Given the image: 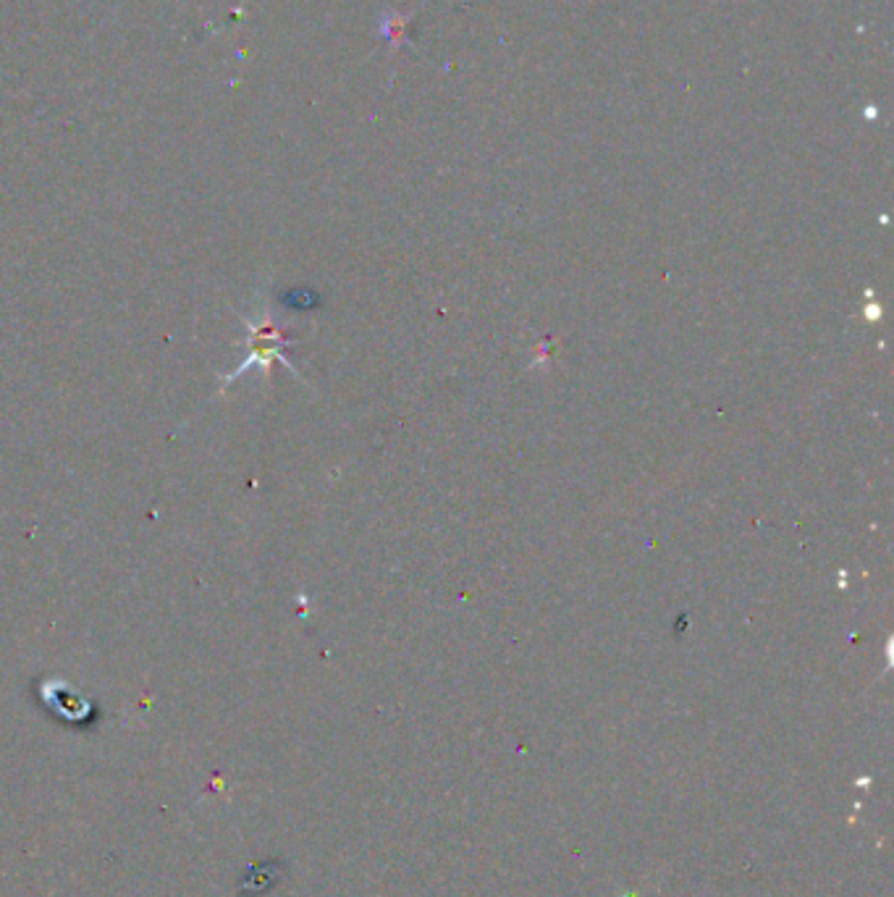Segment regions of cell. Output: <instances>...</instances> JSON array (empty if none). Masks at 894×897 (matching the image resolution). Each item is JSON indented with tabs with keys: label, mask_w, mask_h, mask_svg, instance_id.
<instances>
[{
	"label": "cell",
	"mask_w": 894,
	"mask_h": 897,
	"mask_svg": "<svg viewBox=\"0 0 894 897\" xmlns=\"http://www.w3.org/2000/svg\"><path fill=\"white\" fill-rule=\"evenodd\" d=\"M866 116L868 119H876V108H866Z\"/></svg>",
	"instance_id": "2"
},
{
	"label": "cell",
	"mask_w": 894,
	"mask_h": 897,
	"mask_svg": "<svg viewBox=\"0 0 894 897\" xmlns=\"http://www.w3.org/2000/svg\"><path fill=\"white\" fill-rule=\"evenodd\" d=\"M407 17H397V13H388L384 19V37L391 42V50H397L401 42H405V29H407Z\"/></svg>",
	"instance_id": "1"
}]
</instances>
